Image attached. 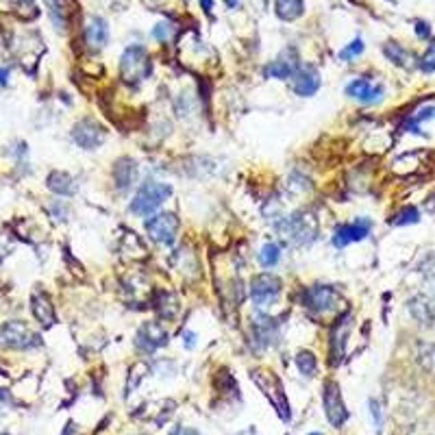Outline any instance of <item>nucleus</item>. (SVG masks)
Wrapping results in <instances>:
<instances>
[{"label": "nucleus", "mask_w": 435, "mask_h": 435, "mask_svg": "<svg viewBox=\"0 0 435 435\" xmlns=\"http://www.w3.org/2000/svg\"><path fill=\"white\" fill-rule=\"evenodd\" d=\"M46 185H48V189L59 194V196H70V194H74V189H77V185H74V178L68 172H59V170L48 174Z\"/></svg>", "instance_id": "aec40b11"}, {"label": "nucleus", "mask_w": 435, "mask_h": 435, "mask_svg": "<svg viewBox=\"0 0 435 435\" xmlns=\"http://www.w3.org/2000/svg\"><path fill=\"white\" fill-rule=\"evenodd\" d=\"M109 39V26L107 22H104L102 18L98 16H92L87 20V26H85V41L87 46L92 50H100L104 48V44H107Z\"/></svg>", "instance_id": "2eb2a0df"}, {"label": "nucleus", "mask_w": 435, "mask_h": 435, "mask_svg": "<svg viewBox=\"0 0 435 435\" xmlns=\"http://www.w3.org/2000/svg\"><path fill=\"white\" fill-rule=\"evenodd\" d=\"M22 3H33V0H22Z\"/></svg>", "instance_id": "4c0bfd02"}, {"label": "nucleus", "mask_w": 435, "mask_h": 435, "mask_svg": "<svg viewBox=\"0 0 435 435\" xmlns=\"http://www.w3.org/2000/svg\"><path fill=\"white\" fill-rule=\"evenodd\" d=\"M418 66H420V70L423 72H435V41H431L429 44V48H427V53L420 57V62H418Z\"/></svg>", "instance_id": "cd10ccee"}, {"label": "nucleus", "mask_w": 435, "mask_h": 435, "mask_svg": "<svg viewBox=\"0 0 435 435\" xmlns=\"http://www.w3.org/2000/svg\"><path fill=\"white\" fill-rule=\"evenodd\" d=\"M237 3H239V0H224V5H227L229 9H233V7H237Z\"/></svg>", "instance_id": "e433bc0d"}, {"label": "nucleus", "mask_w": 435, "mask_h": 435, "mask_svg": "<svg viewBox=\"0 0 435 435\" xmlns=\"http://www.w3.org/2000/svg\"><path fill=\"white\" fill-rule=\"evenodd\" d=\"M362 53H364V41L362 39H353L346 48L340 50V59H342V62H351V59H355L357 55H362Z\"/></svg>", "instance_id": "c85d7f7f"}, {"label": "nucleus", "mask_w": 435, "mask_h": 435, "mask_svg": "<svg viewBox=\"0 0 435 435\" xmlns=\"http://www.w3.org/2000/svg\"><path fill=\"white\" fill-rule=\"evenodd\" d=\"M340 301V296L333 288L328 285H313V288L305 290V307L313 311H331L335 303Z\"/></svg>", "instance_id": "9d476101"}, {"label": "nucleus", "mask_w": 435, "mask_h": 435, "mask_svg": "<svg viewBox=\"0 0 435 435\" xmlns=\"http://www.w3.org/2000/svg\"><path fill=\"white\" fill-rule=\"evenodd\" d=\"M296 68H298L296 53H294V50H292V53H290V50H285L279 59H275V62L266 68V77L285 81V79L294 77V74H296Z\"/></svg>", "instance_id": "dca6fc26"}, {"label": "nucleus", "mask_w": 435, "mask_h": 435, "mask_svg": "<svg viewBox=\"0 0 435 435\" xmlns=\"http://www.w3.org/2000/svg\"><path fill=\"white\" fill-rule=\"evenodd\" d=\"M349 333H351V316H344L331 328V357H333V364H340V359L344 357V346H346Z\"/></svg>", "instance_id": "a211bd4d"}, {"label": "nucleus", "mask_w": 435, "mask_h": 435, "mask_svg": "<svg viewBox=\"0 0 435 435\" xmlns=\"http://www.w3.org/2000/svg\"><path fill=\"white\" fill-rule=\"evenodd\" d=\"M275 11L281 20L290 22V20H296L303 16L305 5H303V0H275Z\"/></svg>", "instance_id": "4be33fe9"}, {"label": "nucleus", "mask_w": 435, "mask_h": 435, "mask_svg": "<svg viewBox=\"0 0 435 435\" xmlns=\"http://www.w3.org/2000/svg\"><path fill=\"white\" fill-rule=\"evenodd\" d=\"M311 435H322V433H311Z\"/></svg>", "instance_id": "58836bf2"}, {"label": "nucleus", "mask_w": 435, "mask_h": 435, "mask_svg": "<svg viewBox=\"0 0 435 435\" xmlns=\"http://www.w3.org/2000/svg\"><path fill=\"white\" fill-rule=\"evenodd\" d=\"M322 402H324V414L328 418V423H331L335 429H340L344 423H346L349 411H346V405L342 400L340 394V387L335 381H328L322 387Z\"/></svg>", "instance_id": "0eeeda50"}, {"label": "nucleus", "mask_w": 435, "mask_h": 435, "mask_svg": "<svg viewBox=\"0 0 435 435\" xmlns=\"http://www.w3.org/2000/svg\"><path fill=\"white\" fill-rule=\"evenodd\" d=\"M281 259V248L272 242L263 244V248L259 250V263L263 268H275Z\"/></svg>", "instance_id": "b1692460"}, {"label": "nucleus", "mask_w": 435, "mask_h": 435, "mask_svg": "<svg viewBox=\"0 0 435 435\" xmlns=\"http://www.w3.org/2000/svg\"><path fill=\"white\" fill-rule=\"evenodd\" d=\"M72 138L81 148H85V151H94L96 146H100L104 142V129L96 122V120L85 118L74 127Z\"/></svg>", "instance_id": "1a4fd4ad"}, {"label": "nucleus", "mask_w": 435, "mask_h": 435, "mask_svg": "<svg viewBox=\"0 0 435 435\" xmlns=\"http://www.w3.org/2000/svg\"><path fill=\"white\" fill-rule=\"evenodd\" d=\"M279 231L288 244L303 246V244H309L316 239L318 222L311 214H292L290 218H285L279 224Z\"/></svg>", "instance_id": "f257e3e1"}, {"label": "nucleus", "mask_w": 435, "mask_h": 435, "mask_svg": "<svg viewBox=\"0 0 435 435\" xmlns=\"http://www.w3.org/2000/svg\"><path fill=\"white\" fill-rule=\"evenodd\" d=\"M346 94L364 104H372V102H379L383 98V87L370 83L368 79H355L346 87Z\"/></svg>", "instance_id": "4468645a"}, {"label": "nucleus", "mask_w": 435, "mask_h": 435, "mask_svg": "<svg viewBox=\"0 0 435 435\" xmlns=\"http://www.w3.org/2000/svg\"><path fill=\"white\" fill-rule=\"evenodd\" d=\"M168 331L161 322H148L142 326V331L138 333V346H142L144 351H155L163 344H168Z\"/></svg>", "instance_id": "ddd939ff"}, {"label": "nucleus", "mask_w": 435, "mask_h": 435, "mask_svg": "<svg viewBox=\"0 0 435 435\" xmlns=\"http://www.w3.org/2000/svg\"><path fill=\"white\" fill-rule=\"evenodd\" d=\"M48 7V13L53 22L57 24V28H64L66 26V18H64V9H62V0H44Z\"/></svg>", "instance_id": "bb28decb"}, {"label": "nucleus", "mask_w": 435, "mask_h": 435, "mask_svg": "<svg viewBox=\"0 0 435 435\" xmlns=\"http://www.w3.org/2000/svg\"><path fill=\"white\" fill-rule=\"evenodd\" d=\"M383 53H385V57H387L392 64L402 66V68H411V64H409V62H414V57L409 55V50H407V48H402L400 44H396V41H389V44H385Z\"/></svg>", "instance_id": "5701e85b"}, {"label": "nucleus", "mask_w": 435, "mask_h": 435, "mask_svg": "<svg viewBox=\"0 0 435 435\" xmlns=\"http://www.w3.org/2000/svg\"><path fill=\"white\" fill-rule=\"evenodd\" d=\"M281 294V279L270 275V272H261L250 281V296L252 303L259 309H266L272 305Z\"/></svg>", "instance_id": "423d86ee"}, {"label": "nucleus", "mask_w": 435, "mask_h": 435, "mask_svg": "<svg viewBox=\"0 0 435 435\" xmlns=\"http://www.w3.org/2000/svg\"><path fill=\"white\" fill-rule=\"evenodd\" d=\"M201 5L207 13H212L214 11V0H201Z\"/></svg>", "instance_id": "72a5a7b5"}, {"label": "nucleus", "mask_w": 435, "mask_h": 435, "mask_svg": "<svg viewBox=\"0 0 435 435\" xmlns=\"http://www.w3.org/2000/svg\"><path fill=\"white\" fill-rule=\"evenodd\" d=\"M135 178H138V163H135L133 159L129 157H122L115 161L113 166V183L120 192H127L133 183Z\"/></svg>", "instance_id": "f3484780"}, {"label": "nucleus", "mask_w": 435, "mask_h": 435, "mask_svg": "<svg viewBox=\"0 0 435 435\" xmlns=\"http://www.w3.org/2000/svg\"><path fill=\"white\" fill-rule=\"evenodd\" d=\"M172 35H174V24H170V22H161L153 28V37L159 41H168Z\"/></svg>", "instance_id": "c756f323"}, {"label": "nucleus", "mask_w": 435, "mask_h": 435, "mask_svg": "<svg viewBox=\"0 0 435 435\" xmlns=\"http://www.w3.org/2000/svg\"><path fill=\"white\" fill-rule=\"evenodd\" d=\"M296 366H298V370L305 374V377H313V374H316V370H318L316 357H313V353H309V351H301V353H298Z\"/></svg>", "instance_id": "393cba45"}, {"label": "nucleus", "mask_w": 435, "mask_h": 435, "mask_svg": "<svg viewBox=\"0 0 435 435\" xmlns=\"http://www.w3.org/2000/svg\"><path fill=\"white\" fill-rule=\"evenodd\" d=\"M409 311L411 316L420 322V324H431L435 320V309L433 305L427 301L425 296H416L409 301Z\"/></svg>", "instance_id": "412c9836"}, {"label": "nucleus", "mask_w": 435, "mask_h": 435, "mask_svg": "<svg viewBox=\"0 0 435 435\" xmlns=\"http://www.w3.org/2000/svg\"><path fill=\"white\" fill-rule=\"evenodd\" d=\"M170 194H172L170 185L159 183V181H146L138 189V194H135V198L131 203V212L135 216H151L170 198Z\"/></svg>", "instance_id": "f03ea898"}, {"label": "nucleus", "mask_w": 435, "mask_h": 435, "mask_svg": "<svg viewBox=\"0 0 435 435\" xmlns=\"http://www.w3.org/2000/svg\"><path fill=\"white\" fill-rule=\"evenodd\" d=\"M31 309H33V316L44 326L55 324V307L50 303V298L44 294V292H35L33 294V298H31Z\"/></svg>", "instance_id": "6ab92c4d"}, {"label": "nucleus", "mask_w": 435, "mask_h": 435, "mask_svg": "<svg viewBox=\"0 0 435 435\" xmlns=\"http://www.w3.org/2000/svg\"><path fill=\"white\" fill-rule=\"evenodd\" d=\"M7 77H9V70L0 68V85H7Z\"/></svg>", "instance_id": "f704fd0d"}, {"label": "nucleus", "mask_w": 435, "mask_h": 435, "mask_svg": "<svg viewBox=\"0 0 435 435\" xmlns=\"http://www.w3.org/2000/svg\"><path fill=\"white\" fill-rule=\"evenodd\" d=\"M194 344H196V335H194L192 331H185V333H183V346L194 349Z\"/></svg>", "instance_id": "2f4dec72"}, {"label": "nucleus", "mask_w": 435, "mask_h": 435, "mask_svg": "<svg viewBox=\"0 0 435 435\" xmlns=\"http://www.w3.org/2000/svg\"><path fill=\"white\" fill-rule=\"evenodd\" d=\"M39 344V337L20 320H11L0 326V346L7 349H31Z\"/></svg>", "instance_id": "39448f33"}, {"label": "nucleus", "mask_w": 435, "mask_h": 435, "mask_svg": "<svg viewBox=\"0 0 435 435\" xmlns=\"http://www.w3.org/2000/svg\"><path fill=\"white\" fill-rule=\"evenodd\" d=\"M420 220V212L416 207H405L400 209V212L394 216V224H398V227H405V224H416Z\"/></svg>", "instance_id": "a878e982"}, {"label": "nucleus", "mask_w": 435, "mask_h": 435, "mask_svg": "<svg viewBox=\"0 0 435 435\" xmlns=\"http://www.w3.org/2000/svg\"><path fill=\"white\" fill-rule=\"evenodd\" d=\"M146 231L151 235V239L159 244H172L176 231H178V220L174 214H159L153 216L151 220H146Z\"/></svg>", "instance_id": "6e6552de"}, {"label": "nucleus", "mask_w": 435, "mask_h": 435, "mask_svg": "<svg viewBox=\"0 0 435 435\" xmlns=\"http://www.w3.org/2000/svg\"><path fill=\"white\" fill-rule=\"evenodd\" d=\"M178 435H201V433H198V431H194V429H183Z\"/></svg>", "instance_id": "c9c22d12"}, {"label": "nucleus", "mask_w": 435, "mask_h": 435, "mask_svg": "<svg viewBox=\"0 0 435 435\" xmlns=\"http://www.w3.org/2000/svg\"><path fill=\"white\" fill-rule=\"evenodd\" d=\"M425 275L429 277V281L435 285V257L429 259V270H425Z\"/></svg>", "instance_id": "473e14b6"}, {"label": "nucleus", "mask_w": 435, "mask_h": 435, "mask_svg": "<svg viewBox=\"0 0 435 435\" xmlns=\"http://www.w3.org/2000/svg\"><path fill=\"white\" fill-rule=\"evenodd\" d=\"M252 381L257 383V387L270 400H272V405L277 407V411L281 414V418L288 420L290 418V405H288V398H285L283 385H281V381L275 377V374L266 372V370H252Z\"/></svg>", "instance_id": "20e7f679"}, {"label": "nucleus", "mask_w": 435, "mask_h": 435, "mask_svg": "<svg viewBox=\"0 0 435 435\" xmlns=\"http://www.w3.org/2000/svg\"><path fill=\"white\" fill-rule=\"evenodd\" d=\"M151 74V59L142 46H131L120 59V77L127 83H140Z\"/></svg>", "instance_id": "7ed1b4c3"}, {"label": "nucleus", "mask_w": 435, "mask_h": 435, "mask_svg": "<svg viewBox=\"0 0 435 435\" xmlns=\"http://www.w3.org/2000/svg\"><path fill=\"white\" fill-rule=\"evenodd\" d=\"M318 87H320V74L313 66H305L294 74V83H292L294 94L307 98L316 94Z\"/></svg>", "instance_id": "f8f14e48"}, {"label": "nucleus", "mask_w": 435, "mask_h": 435, "mask_svg": "<svg viewBox=\"0 0 435 435\" xmlns=\"http://www.w3.org/2000/svg\"><path fill=\"white\" fill-rule=\"evenodd\" d=\"M370 229H372V222L366 220V218L355 220V222H351V224H342V227H340V229L335 231V235H333V244H335L337 248H344V246H349V244H353V242H362V239L368 237Z\"/></svg>", "instance_id": "9b49d317"}, {"label": "nucleus", "mask_w": 435, "mask_h": 435, "mask_svg": "<svg viewBox=\"0 0 435 435\" xmlns=\"http://www.w3.org/2000/svg\"><path fill=\"white\" fill-rule=\"evenodd\" d=\"M416 35L418 37H429L431 35V26L427 22H423V20L416 22Z\"/></svg>", "instance_id": "7c9ffc66"}]
</instances>
